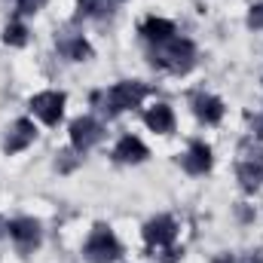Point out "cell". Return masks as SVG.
<instances>
[{
    "label": "cell",
    "instance_id": "cell-1",
    "mask_svg": "<svg viewBox=\"0 0 263 263\" xmlns=\"http://www.w3.org/2000/svg\"><path fill=\"white\" fill-rule=\"evenodd\" d=\"M62 95H55V92H46V95H40L37 101H34V110L46 120V123H55L59 120V114H62Z\"/></svg>",
    "mask_w": 263,
    "mask_h": 263
},
{
    "label": "cell",
    "instance_id": "cell-5",
    "mask_svg": "<svg viewBox=\"0 0 263 263\" xmlns=\"http://www.w3.org/2000/svg\"><path fill=\"white\" fill-rule=\"evenodd\" d=\"M147 123H150L153 129H168V126H172V117H168V107H162V104H159V107H156V110H153V114L147 117Z\"/></svg>",
    "mask_w": 263,
    "mask_h": 263
},
{
    "label": "cell",
    "instance_id": "cell-4",
    "mask_svg": "<svg viewBox=\"0 0 263 263\" xmlns=\"http://www.w3.org/2000/svg\"><path fill=\"white\" fill-rule=\"evenodd\" d=\"M117 153H120L123 159H141V156H144V147H141L135 138H126V141L120 144V150H117Z\"/></svg>",
    "mask_w": 263,
    "mask_h": 263
},
{
    "label": "cell",
    "instance_id": "cell-3",
    "mask_svg": "<svg viewBox=\"0 0 263 263\" xmlns=\"http://www.w3.org/2000/svg\"><path fill=\"white\" fill-rule=\"evenodd\" d=\"M95 138H98V132H95L92 123H77V126H73V141H77V144H89V141H95Z\"/></svg>",
    "mask_w": 263,
    "mask_h": 263
},
{
    "label": "cell",
    "instance_id": "cell-2",
    "mask_svg": "<svg viewBox=\"0 0 263 263\" xmlns=\"http://www.w3.org/2000/svg\"><path fill=\"white\" fill-rule=\"evenodd\" d=\"M89 251L95 254V257H114V251H117V245H114V239H110V233H98V239L89 245Z\"/></svg>",
    "mask_w": 263,
    "mask_h": 263
}]
</instances>
